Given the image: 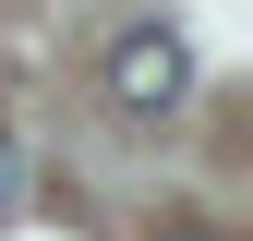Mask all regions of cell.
<instances>
[{"mask_svg": "<svg viewBox=\"0 0 253 241\" xmlns=\"http://www.w3.org/2000/svg\"><path fill=\"white\" fill-rule=\"evenodd\" d=\"M0 217H24V145L0 133Z\"/></svg>", "mask_w": 253, "mask_h": 241, "instance_id": "2", "label": "cell"}, {"mask_svg": "<svg viewBox=\"0 0 253 241\" xmlns=\"http://www.w3.org/2000/svg\"><path fill=\"white\" fill-rule=\"evenodd\" d=\"M181 97H193V48H181L169 24H133V37L109 48V109L121 120H169Z\"/></svg>", "mask_w": 253, "mask_h": 241, "instance_id": "1", "label": "cell"}, {"mask_svg": "<svg viewBox=\"0 0 253 241\" xmlns=\"http://www.w3.org/2000/svg\"><path fill=\"white\" fill-rule=\"evenodd\" d=\"M157 241H229V229H205V217H157Z\"/></svg>", "mask_w": 253, "mask_h": 241, "instance_id": "3", "label": "cell"}]
</instances>
